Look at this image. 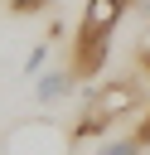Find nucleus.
I'll list each match as a JSON object with an SVG mask.
<instances>
[{
  "instance_id": "3",
  "label": "nucleus",
  "mask_w": 150,
  "mask_h": 155,
  "mask_svg": "<svg viewBox=\"0 0 150 155\" xmlns=\"http://www.w3.org/2000/svg\"><path fill=\"white\" fill-rule=\"evenodd\" d=\"M73 140H77V136H73L68 126H58V121H48V116H29V121L10 126L5 155H68Z\"/></svg>"
},
{
  "instance_id": "1",
  "label": "nucleus",
  "mask_w": 150,
  "mask_h": 155,
  "mask_svg": "<svg viewBox=\"0 0 150 155\" xmlns=\"http://www.w3.org/2000/svg\"><path fill=\"white\" fill-rule=\"evenodd\" d=\"M140 107H145V87H140L135 78H106V82H97L92 97L82 102V116L73 121V136H77V140H92V136L111 131L121 116H135Z\"/></svg>"
},
{
  "instance_id": "5",
  "label": "nucleus",
  "mask_w": 150,
  "mask_h": 155,
  "mask_svg": "<svg viewBox=\"0 0 150 155\" xmlns=\"http://www.w3.org/2000/svg\"><path fill=\"white\" fill-rule=\"evenodd\" d=\"M53 39H58V34L39 39V44L29 48V58H24V78H39V73H44V63H48V48H53Z\"/></svg>"
},
{
  "instance_id": "6",
  "label": "nucleus",
  "mask_w": 150,
  "mask_h": 155,
  "mask_svg": "<svg viewBox=\"0 0 150 155\" xmlns=\"http://www.w3.org/2000/svg\"><path fill=\"white\" fill-rule=\"evenodd\" d=\"M140 150H145V145H140L135 136H121V140H106V145H102V155H140Z\"/></svg>"
},
{
  "instance_id": "7",
  "label": "nucleus",
  "mask_w": 150,
  "mask_h": 155,
  "mask_svg": "<svg viewBox=\"0 0 150 155\" xmlns=\"http://www.w3.org/2000/svg\"><path fill=\"white\" fill-rule=\"evenodd\" d=\"M44 5H48V0H10V10H15V15H39Z\"/></svg>"
},
{
  "instance_id": "8",
  "label": "nucleus",
  "mask_w": 150,
  "mask_h": 155,
  "mask_svg": "<svg viewBox=\"0 0 150 155\" xmlns=\"http://www.w3.org/2000/svg\"><path fill=\"white\" fill-rule=\"evenodd\" d=\"M140 63H145V68H150V53H145V48H140Z\"/></svg>"
},
{
  "instance_id": "4",
  "label": "nucleus",
  "mask_w": 150,
  "mask_h": 155,
  "mask_svg": "<svg viewBox=\"0 0 150 155\" xmlns=\"http://www.w3.org/2000/svg\"><path fill=\"white\" fill-rule=\"evenodd\" d=\"M73 87H77V73H73V68H48V73L34 78V102H39V107H58Z\"/></svg>"
},
{
  "instance_id": "2",
  "label": "nucleus",
  "mask_w": 150,
  "mask_h": 155,
  "mask_svg": "<svg viewBox=\"0 0 150 155\" xmlns=\"http://www.w3.org/2000/svg\"><path fill=\"white\" fill-rule=\"evenodd\" d=\"M131 0H87L82 5V19H77V44H73V73L77 78H97L102 63H106V48H111V34L121 24Z\"/></svg>"
}]
</instances>
